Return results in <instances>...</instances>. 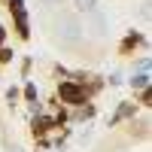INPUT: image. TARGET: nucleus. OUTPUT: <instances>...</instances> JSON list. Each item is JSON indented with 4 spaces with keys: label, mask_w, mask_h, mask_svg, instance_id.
Listing matches in <instances>:
<instances>
[{
    "label": "nucleus",
    "mask_w": 152,
    "mask_h": 152,
    "mask_svg": "<svg viewBox=\"0 0 152 152\" xmlns=\"http://www.w3.org/2000/svg\"><path fill=\"white\" fill-rule=\"evenodd\" d=\"M76 9L88 15V12H94V9H97V0H76Z\"/></svg>",
    "instance_id": "nucleus-5"
},
{
    "label": "nucleus",
    "mask_w": 152,
    "mask_h": 152,
    "mask_svg": "<svg viewBox=\"0 0 152 152\" xmlns=\"http://www.w3.org/2000/svg\"><path fill=\"white\" fill-rule=\"evenodd\" d=\"M85 18H88V24H91V34H94V37H104V34H107V18L100 15L97 9H94V12H88Z\"/></svg>",
    "instance_id": "nucleus-2"
},
{
    "label": "nucleus",
    "mask_w": 152,
    "mask_h": 152,
    "mask_svg": "<svg viewBox=\"0 0 152 152\" xmlns=\"http://www.w3.org/2000/svg\"><path fill=\"white\" fill-rule=\"evenodd\" d=\"M61 97L64 100H70V104H82V91L76 85H70V82H64L61 85Z\"/></svg>",
    "instance_id": "nucleus-3"
},
{
    "label": "nucleus",
    "mask_w": 152,
    "mask_h": 152,
    "mask_svg": "<svg viewBox=\"0 0 152 152\" xmlns=\"http://www.w3.org/2000/svg\"><path fill=\"white\" fill-rule=\"evenodd\" d=\"M134 85H137V88H146V85H149V76H146V73H140V76L134 79Z\"/></svg>",
    "instance_id": "nucleus-6"
},
{
    "label": "nucleus",
    "mask_w": 152,
    "mask_h": 152,
    "mask_svg": "<svg viewBox=\"0 0 152 152\" xmlns=\"http://www.w3.org/2000/svg\"><path fill=\"white\" fill-rule=\"evenodd\" d=\"M58 37L64 43H76L82 37V24L76 21L73 15H61V21H58Z\"/></svg>",
    "instance_id": "nucleus-1"
},
{
    "label": "nucleus",
    "mask_w": 152,
    "mask_h": 152,
    "mask_svg": "<svg viewBox=\"0 0 152 152\" xmlns=\"http://www.w3.org/2000/svg\"><path fill=\"white\" fill-rule=\"evenodd\" d=\"M0 40H3V28H0Z\"/></svg>",
    "instance_id": "nucleus-8"
},
{
    "label": "nucleus",
    "mask_w": 152,
    "mask_h": 152,
    "mask_svg": "<svg viewBox=\"0 0 152 152\" xmlns=\"http://www.w3.org/2000/svg\"><path fill=\"white\" fill-rule=\"evenodd\" d=\"M12 12H15V18H18V31L28 37V21H24V9H21V0H12Z\"/></svg>",
    "instance_id": "nucleus-4"
},
{
    "label": "nucleus",
    "mask_w": 152,
    "mask_h": 152,
    "mask_svg": "<svg viewBox=\"0 0 152 152\" xmlns=\"http://www.w3.org/2000/svg\"><path fill=\"white\" fill-rule=\"evenodd\" d=\"M40 3H43L46 9H52V6H58V3H61V0H40Z\"/></svg>",
    "instance_id": "nucleus-7"
}]
</instances>
